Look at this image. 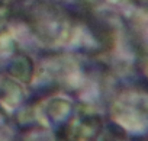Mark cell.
<instances>
[{
	"label": "cell",
	"mask_w": 148,
	"mask_h": 141,
	"mask_svg": "<svg viewBox=\"0 0 148 141\" xmlns=\"http://www.w3.org/2000/svg\"><path fill=\"white\" fill-rule=\"evenodd\" d=\"M102 132V119L96 115L84 116L76 125L67 124L64 129V140L73 138L74 141H93Z\"/></svg>",
	"instance_id": "cell-1"
},
{
	"label": "cell",
	"mask_w": 148,
	"mask_h": 141,
	"mask_svg": "<svg viewBox=\"0 0 148 141\" xmlns=\"http://www.w3.org/2000/svg\"><path fill=\"white\" fill-rule=\"evenodd\" d=\"M9 73L22 83H31L34 76V63L28 55H18L9 64Z\"/></svg>",
	"instance_id": "cell-2"
},
{
	"label": "cell",
	"mask_w": 148,
	"mask_h": 141,
	"mask_svg": "<svg viewBox=\"0 0 148 141\" xmlns=\"http://www.w3.org/2000/svg\"><path fill=\"white\" fill-rule=\"evenodd\" d=\"M0 96H2V99H5V102L8 105L16 106L23 99V90L16 82L6 80L2 90H0Z\"/></svg>",
	"instance_id": "cell-3"
},
{
	"label": "cell",
	"mask_w": 148,
	"mask_h": 141,
	"mask_svg": "<svg viewBox=\"0 0 148 141\" xmlns=\"http://www.w3.org/2000/svg\"><path fill=\"white\" fill-rule=\"evenodd\" d=\"M47 112L51 116V119L61 121V119H65V116H68V113L71 112V105L65 100L57 99V100H52L49 103Z\"/></svg>",
	"instance_id": "cell-4"
},
{
	"label": "cell",
	"mask_w": 148,
	"mask_h": 141,
	"mask_svg": "<svg viewBox=\"0 0 148 141\" xmlns=\"http://www.w3.org/2000/svg\"><path fill=\"white\" fill-rule=\"evenodd\" d=\"M125 132L122 128H119L118 125H110V128L108 129V132L105 134L102 141H125Z\"/></svg>",
	"instance_id": "cell-5"
},
{
	"label": "cell",
	"mask_w": 148,
	"mask_h": 141,
	"mask_svg": "<svg viewBox=\"0 0 148 141\" xmlns=\"http://www.w3.org/2000/svg\"><path fill=\"white\" fill-rule=\"evenodd\" d=\"M12 47H15V41L10 38V35H8L6 32L0 34V54L2 52H9L12 51Z\"/></svg>",
	"instance_id": "cell-6"
}]
</instances>
